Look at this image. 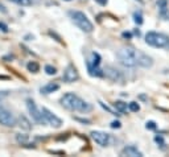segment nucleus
<instances>
[{"mask_svg": "<svg viewBox=\"0 0 169 157\" xmlns=\"http://www.w3.org/2000/svg\"><path fill=\"white\" fill-rule=\"evenodd\" d=\"M135 34L139 37V36H140V30H135Z\"/></svg>", "mask_w": 169, "mask_h": 157, "instance_id": "31", "label": "nucleus"}, {"mask_svg": "<svg viewBox=\"0 0 169 157\" xmlns=\"http://www.w3.org/2000/svg\"><path fill=\"white\" fill-rule=\"evenodd\" d=\"M28 139H29L28 135H21V134L16 135V140H17V143H20L21 145H25V144L28 143Z\"/></svg>", "mask_w": 169, "mask_h": 157, "instance_id": "17", "label": "nucleus"}, {"mask_svg": "<svg viewBox=\"0 0 169 157\" xmlns=\"http://www.w3.org/2000/svg\"><path fill=\"white\" fill-rule=\"evenodd\" d=\"M45 73L48 74V75H54L57 71H56V67H53V66H50V65H46L45 66Z\"/></svg>", "mask_w": 169, "mask_h": 157, "instance_id": "20", "label": "nucleus"}, {"mask_svg": "<svg viewBox=\"0 0 169 157\" xmlns=\"http://www.w3.org/2000/svg\"><path fill=\"white\" fill-rule=\"evenodd\" d=\"M95 2H96V3H99V4H100V5H106V4H107V2H108V0H95Z\"/></svg>", "mask_w": 169, "mask_h": 157, "instance_id": "30", "label": "nucleus"}, {"mask_svg": "<svg viewBox=\"0 0 169 157\" xmlns=\"http://www.w3.org/2000/svg\"><path fill=\"white\" fill-rule=\"evenodd\" d=\"M118 58L120 63L127 67H134V66L151 67L153 65V61H152L151 57H148L143 52L134 49V48H122L118 52Z\"/></svg>", "mask_w": 169, "mask_h": 157, "instance_id": "1", "label": "nucleus"}, {"mask_svg": "<svg viewBox=\"0 0 169 157\" xmlns=\"http://www.w3.org/2000/svg\"><path fill=\"white\" fill-rule=\"evenodd\" d=\"M146 42L153 48H169V37L157 32H148L146 34Z\"/></svg>", "mask_w": 169, "mask_h": 157, "instance_id": "4", "label": "nucleus"}, {"mask_svg": "<svg viewBox=\"0 0 169 157\" xmlns=\"http://www.w3.org/2000/svg\"><path fill=\"white\" fill-rule=\"evenodd\" d=\"M19 126L21 130H25V131H29L31 130V123H29V120H28L25 116H20L19 118Z\"/></svg>", "mask_w": 169, "mask_h": 157, "instance_id": "14", "label": "nucleus"}, {"mask_svg": "<svg viewBox=\"0 0 169 157\" xmlns=\"http://www.w3.org/2000/svg\"><path fill=\"white\" fill-rule=\"evenodd\" d=\"M0 29H2L3 32H8V27L4 23H0Z\"/></svg>", "mask_w": 169, "mask_h": 157, "instance_id": "27", "label": "nucleus"}, {"mask_svg": "<svg viewBox=\"0 0 169 157\" xmlns=\"http://www.w3.org/2000/svg\"><path fill=\"white\" fill-rule=\"evenodd\" d=\"M2 95H7V92H0V96Z\"/></svg>", "mask_w": 169, "mask_h": 157, "instance_id": "32", "label": "nucleus"}, {"mask_svg": "<svg viewBox=\"0 0 169 157\" xmlns=\"http://www.w3.org/2000/svg\"><path fill=\"white\" fill-rule=\"evenodd\" d=\"M0 124L5 127H13L16 124L15 116L7 110H0Z\"/></svg>", "mask_w": 169, "mask_h": 157, "instance_id": "8", "label": "nucleus"}, {"mask_svg": "<svg viewBox=\"0 0 169 157\" xmlns=\"http://www.w3.org/2000/svg\"><path fill=\"white\" fill-rule=\"evenodd\" d=\"M62 106L70 111H79V112H90L92 110V106L90 103L84 102L78 95L73 94V92H67L62 96L61 99Z\"/></svg>", "mask_w": 169, "mask_h": 157, "instance_id": "2", "label": "nucleus"}, {"mask_svg": "<svg viewBox=\"0 0 169 157\" xmlns=\"http://www.w3.org/2000/svg\"><path fill=\"white\" fill-rule=\"evenodd\" d=\"M58 88H59V84L57 83H48L46 86L41 87V92L42 94H52V92L57 91Z\"/></svg>", "mask_w": 169, "mask_h": 157, "instance_id": "12", "label": "nucleus"}, {"mask_svg": "<svg viewBox=\"0 0 169 157\" xmlns=\"http://www.w3.org/2000/svg\"><path fill=\"white\" fill-rule=\"evenodd\" d=\"M157 7L160 9V15H161L164 19H168L169 17V15L167 13V11H168V0H157Z\"/></svg>", "mask_w": 169, "mask_h": 157, "instance_id": "11", "label": "nucleus"}, {"mask_svg": "<svg viewBox=\"0 0 169 157\" xmlns=\"http://www.w3.org/2000/svg\"><path fill=\"white\" fill-rule=\"evenodd\" d=\"M41 112H42V115H44V119H45V122H46L48 124H50L52 127L58 128V127L62 126V120L59 119V118H57V116H56L53 112H50L46 107H42Z\"/></svg>", "mask_w": 169, "mask_h": 157, "instance_id": "6", "label": "nucleus"}, {"mask_svg": "<svg viewBox=\"0 0 169 157\" xmlns=\"http://www.w3.org/2000/svg\"><path fill=\"white\" fill-rule=\"evenodd\" d=\"M114 106H115V108H116V110H118L119 112H124V111L127 110V103L120 102V100L115 102V103H114Z\"/></svg>", "mask_w": 169, "mask_h": 157, "instance_id": "18", "label": "nucleus"}, {"mask_svg": "<svg viewBox=\"0 0 169 157\" xmlns=\"http://www.w3.org/2000/svg\"><path fill=\"white\" fill-rule=\"evenodd\" d=\"M123 37H124V38H128V40H130V38L132 37V34L130 33V32H123Z\"/></svg>", "mask_w": 169, "mask_h": 157, "instance_id": "29", "label": "nucleus"}, {"mask_svg": "<svg viewBox=\"0 0 169 157\" xmlns=\"http://www.w3.org/2000/svg\"><path fill=\"white\" fill-rule=\"evenodd\" d=\"M27 107H28V111H29L31 116L33 118L34 122H37L38 124H45V119H44V115L42 112L38 110L37 106H36V103L33 102L32 99H28L27 100Z\"/></svg>", "mask_w": 169, "mask_h": 157, "instance_id": "5", "label": "nucleus"}, {"mask_svg": "<svg viewBox=\"0 0 169 157\" xmlns=\"http://www.w3.org/2000/svg\"><path fill=\"white\" fill-rule=\"evenodd\" d=\"M11 2H13V3H17V0H11Z\"/></svg>", "mask_w": 169, "mask_h": 157, "instance_id": "33", "label": "nucleus"}, {"mask_svg": "<svg viewBox=\"0 0 169 157\" xmlns=\"http://www.w3.org/2000/svg\"><path fill=\"white\" fill-rule=\"evenodd\" d=\"M17 4L24 5V7H28V5H32V0H17Z\"/></svg>", "mask_w": 169, "mask_h": 157, "instance_id": "23", "label": "nucleus"}, {"mask_svg": "<svg viewBox=\"0 0 169 157\" xmlns=\"http://www.w3.org/2000/svg\"><path fill=\"white\" fill-rule=\"evenodd\" d=\"M75 120H78V122H81V123H84V124H90V120H87V119H81V118H75Z\"/></svg>", "mask_w": 169, "mask_h": 157, "instance_id": "28", "label": "nucleus"}, {"mask_svg": "<svg viewBox=\"0 0 169 157\" xmlns=\"http://www.w3.org/2000/svg\"><path fill=\"white\" fill-rule=\"evenodd\" d=\"M138 2H139V3H143V0H138Z\"/></svg>", "mask_w": 169, "mask_h": 157, "instance_id": "34", "label": "nucleus"}, {"mask_svg": "<svg viewBox=\"0 0 169 157\" xmlns=\"http://www.w3.org/2000/svg\"><path fill=\"white\" fill-rule=\"evenodd\" d=\"M104 74L107 75L110 79H112V80H118L119 79V73H118V70L116 69H114V67H106L104 69Z\"/></svg>", "mask_w": 169, "mask_h": 157, "instance_id": "13", "label": "nucleus"}, {"mask_svg": "<svg viewBox=\"0 0 169 157\" xmlns=\"http://www.w3.org/2000/svg\"><path fill=\"white\" fill-rule=\"evenodd\" d=\"M28 70L31 71V73H37V71L40 70V66H38V63L37 62H34V61H31V62H28Z\"/></svg>", "mask_w": 169, "mask_h": 157, "instance_id": "16", "label": "nucleus"}, {"mask_svg": "<svg viewBox=\"0 0 169 157\" xmlns=\"http://www.w3.org/2000/svg\"><path fill=\"white\" fill-rule=\"evenodd\" d=\"M155 141L159 145L163 148V149H165V143H164V139H163V136H160V135H159V136H156V137H155Z\"/></svg>", "mask_w": 169, "mask_h": 157, "instance_id": "21", "label": "nucleus"}, {"mask_svg": "<svg viewBox=\"0 0 169 157\" xmlns=\"http://www.w3.org/2000/svg\"><path fill=\"white\" fill-rule=\"evenodd\" d=\"M122 156H131V157H142L143 153L135 145H128L122 151Z\"/></svg>", "mask_w": 169, "mask_h": 157, "instance_id": "10", "label": "nucleus"}, {"mask_svg": "<svg viewBox=\"0 0 169 157\" xmlns=\"http://www.w3.org/2000/svg\"><path fill=\"white\" fill-rule=\"evenodd\" d=\"M99 104H100V106H102V107H103V108H104V110H106V111H108V112H110V114H112V115H116V114H115V112H114V111H112V110H111V108H108V107H107V106H106V104H104V103H102V102H99Z\"/></svg>", "mask_w": 169, "mask_h": 157, "instance_id": "25", "label": "nucleus"}, {"mask_svg": "<svg viewBox=\"0 0 169 157\" xmlns=\"http://www.w3.org/2000/svg\"><path fill=\"white\" fill-rule=\"evenodd\" d=\"M128 107H130V110H131L132 112H138V111L140 110V106H139V104L136 103V102H131Z\"/></svg>", "mask_w": 169, "mask_h": 157, "instance_id": "22", "label": "nucleus"}, {"mask_svg": "<svg viewBox=\"0 0 169 157\" xmlns=\"http://www.w3.org/2000/svg\"><path fill=\"white\" fill-rule=\"evenodd\" d=\"M78 71L77 69L73 66V65H69L66 67V70H65V73H63V80L67 83H71V82H75V80L78 79Z\"/></svg>", "mask_w": 169, "mask_h": 157, "instance_id": "9", "label": "nucleus"}, {"mask_svg": "<svg viewBox=\"0 0 169 157\" xmlns=\"http://www.w3.org/2000/svg\"><path fill=\"white\" fill-rule=\"evenodd\" d=\"M146 127L148 128V130H156V123L151 120V122H147V126Z\"/></svg>", "mask_w": 169, "mask_h": 157, "instance_id": "24", "label": "nucleus"}, {"mask_svg": "<svg viewBox=\"0 0 169 157\" xmlns=\"http://www.w3.org/2000/svg\"><path fill=\"white\" fill-rule=\"evenodd\" d=\"M134 21L138 24V25H140V24H143V15H142V12H135L134 13Z\"/></svg>", "mask_w": 169, "mask_h": 157, "instance_id": "19", "label": "nucleus"}, {"mask_svg": "<svg viewBox=\"0 0 169 157\" xmlns=\"http://www.w3.org/2000/svg\"><path fill=\"white\" fill-rule=\"evenodd\" d=\"M65 2H70V0H65Z\"/></svg>", "mask_w": 169, "mask_h": 157, "instance_id": "35", "label": "nucleus"}, {"mask_svg": "<svg viewBox=\"0 0 169 157\" xmlns=\"http://www.w3.org/2000/svg\"><path fill=\"white\" fill-rule=\"evenodd\" d=\"M91 139L98 144L100 147H107L108 143H110V135L108 134H104V132H99V131H92L91 134Z\"/></svg>", "mask_w": 169, "mask_h": 157, "instance_id": "7", "label": "nucleus"}, {"mask_svg": "<svg viewBox=\"0 0 169 157\" xmlns=\"http://www.w3.org/2000/svg\"><path fill=\"white\" fill-rule=\"evenodd\" d=\"M100 63V55L98 53H91V59L87 62V65H90L92 67H98Z\"/></svg>", "mask_w": 169, "mask_h": 157, "instance_id": "15", "label": "nucleus"}, {"mask_svg": "<svg viewBox=\"0 0 169 157\" xmlns=\"http://www.w3.org/2000/svg\"><path fill=\"white\" fill-rule=\"evenodd\" d=\"M69 16L73 20V23L77 25L79 29L86 32V33H90L94 29L92 24L90 23V20L87 19V16L83 13V12H79V11H70L69 12Z\"/></svg>", "mask_w": 169, "mask_h": 157, "instance_id": "3", "label": "nucleus"}, {"mask_svg": "<svg viewBox=\"0 0 169 157\" xmlns=\"http://www.w3.org/2000/svg\"><path fill=\"white\" fill-rule=\"evenodd\" d=\"M120 122H118V120H114V122L111 123V128H120Z\"/></svg>", "mask_w": 169, "mask_h": 157, "instance_id": "26", "label": "nucleus"}]
</instances>
